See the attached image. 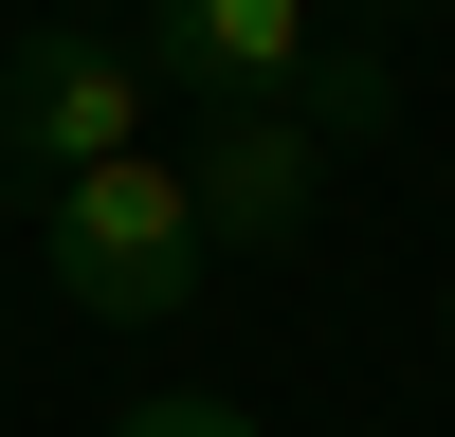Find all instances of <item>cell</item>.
<instances>
[{"instance_id": "4", "label": "cell", "mask_w": 455, "mask_h": 437, "mask_svg": "<svg viewBox=\"0 0 455 437\" xmlns=\"http://www.w3.org/2000/svg\"><path fill=\"white\" fill-rule=\"evenodd\" d=\"M328 164H347V146H328L310 109H219L182 182H201V237H219V255H274L291 218H310V182H328Z\"/></svg>"}, {"instance_id": "6", "label": "cell", "mask_w": 455, "mask_h": 437, "mask_svg": "<svg viewBox=\"0 0 455 437\" xmlns=\"http://www.w3.org/2000/svg\"><path fill=\"white\" fill-rule=\"evenodd\" d=\"M73 19H128V0H73Z\"/></svg>"}, {"instance_id": "1", "label": "cell", "mask_w": 455, "mask_h": 437, "mask_svg": "<svg viewBox=\"0 0 455 437\" xmlns=\"http://www.w3.org/2000/svg\"><path fill=\"white\" fill-rule=\"evenodd\" d=\"M36 274H55L92 328H164V310H201V274H219L201 182H182L164 146H128V164L55 182V201H36Z\"/></svg>"}, {"instance_id": "2", "label": "cell", "mask_w": 455, "mask_h": 437, "mask_svg": "<svg viewBox=\"0 0 455 437\" xmlns=\"http://www.w3.org/2000/svg\"><path fill=\"white\" fill-rule=\"evenodd\" d=\"M146 55L128 36H92V19H55V36H19V55H0V182H36V201H55V182H92V164H128L146 146Z\"/></svg>"}, {"instance_id": "3", "label": "cell", "mask_w": 455, "mask_h": 437, "mask_svg": "<svg viewBox=\"0 0 455 437\" xmlns=\"http://www.w3.org/2000/svg\"><path fill=\"white\" fill-rule=\"evenodd\" d=\"M146 19H164V36H146V91L201 109V128H219V109H291L310 55H328L310 0H146Z\"/></svg>"}, {"instance_id": "5", "label": "cell", "mask_w": 455, "mask_h": 437, "mask_svg": "<svg viewBox=\"0 0 455 437\" xmlns=\"http://www.w3.org/2000/svg\"><path fill=\"white\" fill-rule=\"evenodd\" d=\"M109 437H255V401H109Z\"/></svg>"}]
</instances>
